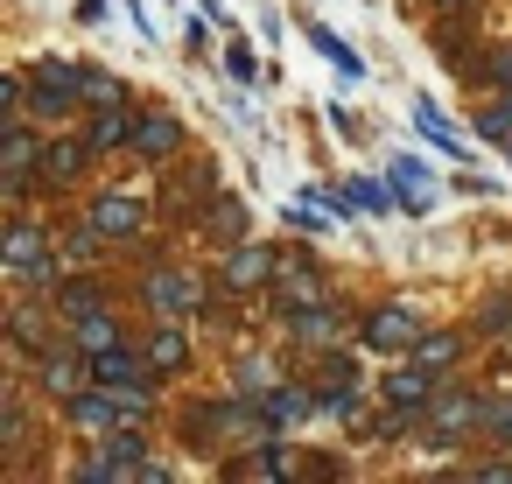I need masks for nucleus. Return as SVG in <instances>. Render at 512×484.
<instances>
[{"instance_id": "1", "label": "nucleus", "mask_w": 512, "mask_h": 484, "mask_svg": "<svg viewBox=\"0 0 512 484\" xmlns=\"http://www.w3.org/2000/svg\"><path fill=\"white\" fill-rule=\"evenodd\" d=\"M0 267H8V274H22V281H36L43 295H57V288H64V281H57V260H50V232H43V225H8Z\"/></svg>"}, {"instance_id": "2", "label": "nucleus", "mask_w": 512, "mask_h": 484, "mask_svg": "<svg viewBox=\"0 0 512 484\" xmlns=\"http://www.w3.org/2000/svg\"><path fill=\"white\" fill-rule=\"evenodd\" d=\"M358 344H365V351H379V358H414L421 323H414V309H372V316H365V330H358Z\"/></svg>"}, {"instance_id": "3", "label": "nucleus", "mask_w": 512, "mask_h": 484, "mask_svg": "<svg viewBox=\"0 0 512 484\" xmlns=\"http://www.w3.org/2000/svg\"><path fill=\"white\" fill-rule=\"evenodd\" d=\"M78 92H85V71L78 64H57V57L36 64V113H64Z\"/></svg>"}, {"instance_id": "4", "label": "nucleus", "mask_w": 512, "mask_h": 484, "mask_svg": "<svg viewBox=\"0 0 512 484\" xmlns=\"http://www.w3.org/2000/svg\"><path fill=\"white\" fill-rule=\"evenodd\" d=\"M92 232H106V239H141V232H148V204H141V197H99V204H92Z\"/></svg>"}, {"instance_id": "5", "label": "nucleus", "mask_w": 512, "mask_h": 484, "mask_svg": "<svg viewBox=\"0 0 512 484\" xmlns=\"http://www.w3.org/2000/svg\"><path fill=\"white\" fill-rule=\"evenodd\" d=\"M141 295H148L155 316H190V309H197V281H190V274H169V267H155Z\"/></svg>"}, {"instance_id": "6", "label": "nucleus", "mask_w": 512, "mask_h": 484, "mask_svg": "<svg viewBox=\"0 0 512 484\" xmlns=\"http://www.w3.org/2000/svg\"><path fill=\"white\" fill-rule=\"evenodd\" d=\"M428 386H435V372L414 358V365H400V372H386V379H379V400H393V407H407V414H414V407H428Z\"/></svg>"}, {"instance_id": "7", "label": "nucleus", "mask_w": 512, "mask_h": 484, "mask_svg": "<svg viewBox=\"0 0 512 484\" xmlns=\"http://www.w3.org/2000/svg\"><path fill=\"white\" fill-rule=\"evenodd\" d=\"M0 169H8V183H29V176H43V148H36V134L15 120L8 127V141H0Z\"/></svg>"}, {"instance_id": "8", "label": "nucleus", "mask_w": 512, "mask_h": 484, "mask_svg": "<svg viewBox=\"0 0 512 484\" xmlns=\"http://www.w3.org/2000/svg\"><path fill=\"white\" fill-rule=\"evenodd\" d=\"M176 141H183V120H176V113H141V127H134V148H141L148 162L176 155Z\"/></svg>"}, {"instance_id": "9", "label": "nucleus", "mask_w": 512, "mask_h": 484, "mask_svg": "<svg viewBox=\"0 0 512 484\" xmlns=\"http://www.w3.org/2000/svg\"><path fill=\"white\" fill-rule=\"evenodd\" d=\"M92 155H99L92 141H50V148H43V183H78Z\"/></svg>"}, {"instance_id": "10", "label": "nucleus", "mask_w": 512, "mask_h": 484, "mask_svg": "<svg viewBox=\"0 0 512 484\" xmlns=\"http://www.w3.org/2000/svg\"><path fill=\"white\" fill-rule=\"evenodd\" d=\"M281 267H274V253H260V246H239L232 260H225V288L232 295H246V288H260V281H274Z\"/></svg>"}, {"instance_id": "11", "label": "nucleus", "mask_w": 512, "mask_h": 484, "mask_svg": "<svg viewBox=\"0 0 512 484\" xmlns=\"http://www.w3.org/2000/svg\"><path fill=\"white\" fill-rule=\"evenodd\" d=\"M113 344H120V316H113V309H92V316L71 323V351L99 358V351H113Z\"/></svg>"}, {"instance_id": "12", "label": "nucleus", "mask_w": 512, "mask_h": 484, "mask_svg": "<svg viewBox=\"0 0 512 484\" xmlns=\"http://www.w3.org/2000/svg\"><path fill=\"white\" fill-rule=\"evenodd\" d=\"M309 407H323V400H309L302 386H267V393H260V421H267V428H295Z\"/></svg>"}, {"instance_id": "13", "label": "nucleus", "mask_w": 512, "mask_h": 484, "mask_svg": "<svg viewBox=\"0 0 512 484\" xmlns=\"http://www.w3.org/2000/svg\"><path fill=\"white\" fill-rule=\"evenodd\" d=\"M288 330H295L302 344H316V351H323L330 337H344V309H330V302H316V309H295V316H288Z\"/></svg>"}, {"instance_id": "14", "label": "nucleus", "mask_w": 512, "mask_h": 484, "mask_svg": "<svg viewBox=\"0 0 512 484\" xmlns=\"http://www.w3.org/2000/svg\"><path fill=\"white\" fill-rule=\"evenodd\" d=\"M148 365H162V372H176V365H190V330L183 323H155V337H148Z\"/></svg>"}, {"instance_id": "15", "label": "nucleus", "mask_w": 512, "mask_h": 484, "mask_svg": "<svg viewBox=\"0 0 512 484\" xmlns=\"http://www.w3.org/2000/svg\"><path fill=\"white\" fill-rule=\"evenodd\" d=\"M274 295H281V309L295 316V309H316V302H323V281H316L309 267H288V274H274Z\"/></svg>"}, {"instance_id": "16", "label": "nucleus", "mask_w": 512, "mask_h": 484, "mask_svg": "<svg viewBox=\"0 0 512 484\" xmlns=\"http://www.w3.org/2000/svg\"><path fill=\"white\" fill-rule=\"evenodd\" d=\"M92 379H99V386H148V379H141V358H134L127 344L99 351V358H92Z\"/></svg>"}, {"instance_id": "17", "label": "nucleus", "mask_w": 512, "mask_h": 484, "mask_svg": "<svg viewBox=\"0 0 512 484\" xmlns=\"http://www.w3.org/2000/svg\"><path fill=\"white\" fill-rule=\"evenodd\" d=\"M428 414H435V435H463L470 421H484V407H477L470 393H449V400H428Z\"/></svg>"}, {"instance_id": "18", "label": "nucleus", "mask_w": 512, "mask_h": 484, "mask_svg": "<svg viewBox=\"0 0 512 484\" xmlns=\"http://www.w3.org/2000/svg\"><path fill=\"white\" fill-rule=\"evenodd\" d=\"M393 190H400L407 211H428V169L414 155H393Z\"/></svg>"}, {"instance_id": "19", "label": "nucleus", "mask_w": 512, "mask_h": 484, "mask_svg": "<svg viewBox=\"0 0 512 484\" xmlns=\"http://www.w3.org/2000/svg\"><path fill=\"white\" fill-rule=\"evenodd\" d=\"M134 127H141V120H134L127 106H106V113L92 120V134H85V141H92V148H120V141H134Z\"/></svg>"}, {"instance_id": "20", "label": "nucleus", "mask_w": 512, "mask_h": 484, "mask_svg": "<svg viewBox=\"0 0 512 484\" xmlns=\"http://www.w3.org/2000/svg\"><path fill=\"white\" fill-rule=\"evenodd\" d=\"M309 43H316V50H323V57L337 64V78H365V64H358V50H351V43H337V36H330L323 22H309Z\"/></svg>"}, {"instance_id": "21", "label": "nucleus", "mask_w": 512, "mask_h": 484, "mask_svg": "<svg viewBox=\"0 0 512 484\" xmlns=\"http://www.w3.org/2000/svg\"><path fill=\"white\" fill-rule=\"evenodd\" d=\"M414 120H421V134H428V141H435V148H449V155H463V141H456V134H449V120H442V113H435V99H414Z\"/></svg>"}, {"instance_id": "22", "label": "nucleus", "mask_w": 512, "mask_h": 484, "mask_svg": "<svg viewBox=\"0 0 512 484\" xmlns=\"http://www.w3.org/2000/svg\"><path fill=\"white\" fill-rule=\"evenodd\" d=\"M78 358H85V351H78ZM78 358H43V386H50V393H85Z\"/></svg>"}, {"instance_id": "23", "label": "nucleus", "mask_w": 512, "mask_h": 484, "mask_svg": "<svg viewBox=\"0 0 512 484\" xmlns=\"http://www.w3.org/2000/svg\"><path fill=\"white\" fill-rule=\"evenodd\" d=\"M92 309H106V295H99V281H64V316L78 323V316H92Z\"/></svg>"}, {"instance_id": "24", "label": "nucleus", "mask_w": 512, "mask_h": 484, "mask_svg": "<svg viewBox=\"0 0 512 484\" xmlns=\"http://www.w3.org/2000/svg\"><path fill=\"white\" fill-rule=\"evenodd\" d=\"M456 351H463V344H456V337H442V330H435V337H421V344H414V358H421V365H428V372H435V365H456Z\"/></svg>"}, {"instance_id": "25", "label": "nucleus", "mask_w": 512, "mask_h": 484, "mask_svg": "<svg viewBox=\"0 0 512 484\" xmlns=\"http://www.w3.org/2000/svg\"><path fill=\"white\" fill-rule=\"evenodd\" d=\"M477 134H484V141H498V148L512 141V92H505V99H498V106H491V113L477 120Z\"/></svg>"}, {"instance_id": "26", "label": "nucleus", "mask_w": 512, "mask_h": 484, "mask_svg": "<svg viewBox=\"0 0 512 484\" xmlns=\"http://www.w3.org/2000/svg\"><path fill=\"white\" fill-rule=\"evenodd\" d=\"M85 99H99V106H120V78H106V71H85Z\"/></svg>"}, {"instance_id": "27", "label": "nucleus", "mask_w": 512, "mask_h": 484, "mask_svg": "<svg viewBox=\"0 0 512 484\" xmlns=\"http://www.w3.org/2000/svg\"><path fill=\"white\" fill-rule=\"evenodd\" d=\"M351 197H358V211H386V190L379 183H351Z\"/></svg>"}, {"instance_id": "28", "label": "nucleus", "mask_w": 512, "mask_h": 484, "mask_svg": "<svg viewBox=\"0 0 512 484\" xmlns=\"http://www.w3.org/2000/svg\"><path fill=\"white\" fill-rule=\"evenodd\" d=\"M106 8L113 0H78V22H106Z\"/></svg>"}, {"instance_id": "29", "label": "nucleus", "mask_w": 512, "mask_h": 484, "mask_svg": "<svg viewBox=\"0 0 512 484\" xmlns=\"http://www.w3.org/2000/svg\"><path fill=\"white\" fill-rule=\"evenodd\" d=\"M491 435H498V442H512V407H498V414H491Z\"/></svg>"}, {"instance_id": "30", "label": "nucleus", "mask_w": 512, "mask_h": 484, "mask_svg": "<svg viewBox=\"0 0 512 484\" xmlns=\"http://www.w3.org/2000/svg\"><path fill=\"white\" fill-rule=\"evenodd\" d=\"M491 78H498V85H512V57H498V64H491Z\"/></svg>"}, {"instance_id": "31", "label": "nucleus", "mask_w": 512, "mask_h": 484, "mask_svg": "<svg viewBox=\"0 0 512 484\" xmlns=\"http://www.w3.org/2000/svg\"><path fill=\"white\" fill-rule=\"evenodd\" d=\"M484 477H512V463H498V470H484Z\"/></svg>"}, {"instance_id": "32", "label": "nucleus", "mask_w": 512, "mask_h": 484, "mask_svg": "<svg viewBox=\"0 0 512 484\" xmlns=\"http://www.w3.org/2000/svg\"><path fill=\"white\" fill-rule=\"evenodd\" d=\"M442 8H463V0H442Z\"/></svg>"}]
</instances>
